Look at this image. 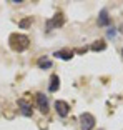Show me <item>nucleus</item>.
I'll use <instances>...</instances> for the list:
<instances>
[{"instance_id": "f257e3e1", "label": "nucleus", "mask_w": 123, "mask_h": 130, "mask_svg": "<svg viewBox=\"0 0 123 130\" xmlns=\"http://www.w3.org/2000/svg\"><path fill=\"white\" fill-rule=\"evenodd\" d=\"M8 45L13 52H25L30 45V40L23 34H12L10 38H8Z\"/></svg>"}, {"instance_id": "f03ea898", "label": "nucleus", "mask_w": 123, "mask_h": 130, "mask_svg": "<svg viewBox=\"0 0 123 130\" xmlns=\"http://www.w3.org/2000/svg\"><path fill=\"white\" fill-rule=\"evenodd\" d=\"M80 125H81V130H92L93 127H95V117H93L92 113H88V112H85V113L80 115Z\"/></svg>"}, {"instance_id": "7ed1b4c3", "label": "nucleus", "mask_w": 123, "mask_h": 130, "mask_svg": "<svg viewBox=\"0 0 123 130\" xmlns=\"http://www.w3.org/2000/svg\"><path fill=\"white\" fill-rule=\"evenodd\" d=\"M63 23H65V19H63V13H60V12H58V13L53 17V19L47 22V30H52V28L62 27Z\"/></svg>"}, {"instance_id": "20e7f679", "label": "nucleus", "mask_w": 123, "mask_h": 130, "mask_svg": "<svg viewBox=\"0 0 123 130\" xmlns=\"http://www.w3.org/2000/svg\"><path fill=\"white\" fill-rule=\"evenodd\" d=\"M37 105H38L42 113H48V108L50 107H48V99L45 97V93H42V92L37 93Z\"/></svg>"}, {"instance_id": "39448f33", "label": "nucleus", "mask_w": 123, "mask_h": 130, "mask_svg": "<svg viewBox=\"0 0 123 130\" xmlns=\"http://www.w3.org/2000/svg\"><path fill=\"white\" fill-rule=\"evenodd\" d=\"M55 108H57L60 117H67L68 112H70V105L67 102H63V100H57V102H55Z\"/></svg>"}, {"instance_id": "423d86ee", "label": "nucleus", "mask_w": 123, "mask_h": 130, "mask_svg": "<svg viewBox=\"0 0 123 130\" xmlns=\"http://www.w3.org/2000/svg\"><path fill=\"white\" fill-rule=\"evenodd\" d=\"M18 107H20V110H22V113L25 115V117H32V113H33V112H32V105L25 99L18 100Z\"/></svg>"}, {"instance_id": "0eeeda50", "label": "nucleus", "mask_w": 123, "mask_h": 130, "mask_svg": "<svg viewBox=\"0 0 123 130\" xmlns=\"http://www.w3.org/2000/svg\"><path fill=\"white\" fill-rule=\"evenodd\" d=\"M53 55L57 58H62V60H72L73 58V52L72 50H57Z\"/></svg>"}, {"instance_id": "6e6552de", "label": "nucleus", "mask_w": 123, "mask_h": 130, "mask_svg": "<svg viewBox=\"0 0 123 130\" xmlns=\"http://www.w3.org/2000/svg\"><path fill=\"white\" fill-rule=\"evenodd\" d=\"M58 88H60V78L58 75H52L50 77V85H48V92H57Z\"/></svg>"}, {"instance_id": "1a4fd4ad", "label": "nucleus", "mask_w": 123, "mask_h": 130, "mask_svg": "<svg viewBox=\"0 0 123 130\" xmlns=\"http://www.w3.org/2000/svg\"><path fill=\"white\" fill-rule=\"evenodd\" d=\"M110 23V17H108V10L107 8H103V10L100 12V15H98V25H108Z\"/></svg>"}, {"instance_id": "9d476101", "label": "nucleus", "mask_w": 123, "mask_h": 130, "mask_svg": "<svg viewBox=\"0 0 123 130\" xmlns=\"http://www.w3.org/2000/svg\"><path fill=\"white\" fill-rule=\"evenodd\" d=\"M37 65H38L40 69H52V67H53L52 60H48L47 57H40V58H38V62H37Z\"/></svg>"}, {"instance_id": "9b49d317", "label": "nucleus", "mask_w": 123, "mask_h": 130, "mask_svg": "<svg viewBox=\"0 0 123 130\" xmlns=\"http://www.w3.org/2000/svg\"><path fill=\"white\" fill-rule=\"evenodd\" d=\"M90 48L92 50H105L107 48V43H105V40H96V42H93V45Z\"/></svg>"}, {"instance_id": "f8f14e48", "label": "nucleus", "mask_w": 123, "mask_h": 130, "mask_svg": "<svg viewBox=\"0 0 123 130\" xmlns=\"http://www.w3.org/2000/svg\"><path fill=\"white\" fill-rule=\"evenodd\" d=\"M30 23H32V19H25V20H22V22H20L18 25H20L22 28H27L28 25H30Z\"/></svg>"}, {"instance_id": "ddd939ff", "label": "nucleus", "mask_w": 123, "mask_h": 130, "mask_svg": "<svg viewBox=\"0 0 123 130\" xmlns=\"http://www.w3.org/2000/svg\"><path fill=\"white\" fill-rule=\"evenodd\" d=\"M115 32H116V30H115V28H113V27H112V28H108V32H107V35H108V37H110V38H113V37H115Z\"/></svg>"}]
</instances>
